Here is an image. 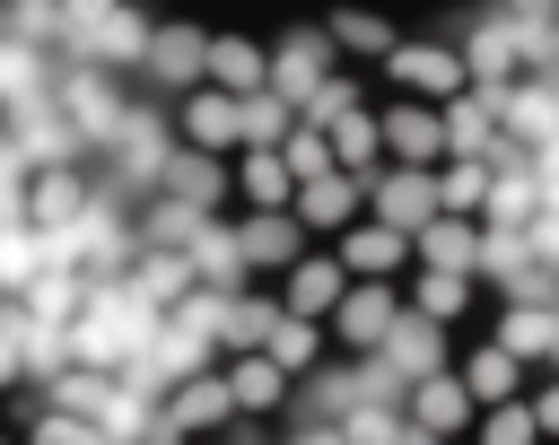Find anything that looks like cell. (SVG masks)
Masks as SVG:
<instances>
[{
  "label": "cell",
  "mask_w": 559,
  "mask_h": 445,
  "mask_svg": "<svg viewBox=\"0 0 559 445\" xmlns=\"http://www.w3.org/2000/svg\"><path fill=\"white\" fill-rule=\"evenodd\" d=\"M183 140H201V148L218 140V148H227V140H236V105H227V96H192V105H183Z\"/></svg>",
  "instance_id": "6da1fadb"
},
{
  "label": "cell",
  "mask_w": 559,
  "mask_h": 445,
  "mask_svg": "<svg viewBox=\"0 0 559 445\" xmlns=\"http://www.w3.org/2000/svg\"><path fill=\"white\" fill-rule=\"evenodd\" d=\"M245 262H253V270H280V262H297V227H280V218H253V227H245Z\"/></svg>",
  "instance_id": "7a4b0ae2"
},
{
  "label": "cell",
  "mask_w": 559,
  "mask_h": 445,
  "mask_svg": "<svg viewBox=\"0 0 559 445\" xmlns=\"http://www.w3.org/2000/svg\"><path fill=\"white\" fill-rule=\"evenodd\" d=\"M341 340H358V349H376V340H384V297H376V288L341 297Z\"/></svg>",
  "instance_id": "3957f363"
},
{
  "label": "cell",
  "mask_w": 559,
  "mask_h": 445,
  "mask_svg": "<svg viewBox=\"0 0 559 445\" xmlns=\"http://www.w3.org/2000/svg\"><path fill=\"white\" fill-rule=\"evenodd\" d=\"M472 393H480V401H507V393H515V349H480V358H472Z\"/></svg>",
  "instance_id": "277c9868"
},
{
  "label": "cell",
  "mask_w": 559,
  "mask_h": 445,
  "mask_svg": "<svg viewBox=\"0 0 559 445\" xmlns=\"http://www.w3.org/2000/svg\"><path fill=\"white\" fill-rule=\"evenodd\" d=\"M245 192H253L262 209H271V201H288V166H280V157H245Z\"/></svg>",
  "instance_id": "5b68a950"
},
{
  "label": "cell",
  "mask_w": 559,
  "mask_h": 445,
  "mask_svg": "<svg viewBox=\"0 0 559 445\" xmlns=\"http://www.w3.org/2000/svg\"><path fill=\"white\" fill-rule=\"evenodd\" d=\"M428 262L463 270V262H472V236H463V227H428Z\"/></svg>",
  "instance_id": "8992f818"
},
{
  "label": "cell",
  "mask_w": 559,
  "mask_h": 445,
  "mask_svg": "<svg viewBox=\"0 0 559 445\" xmlns=\"http://www.w3.org/2000/svg\"><path fill=\"white\" fill-rule=\"evenodd\" d=\"M393 140H402V148H419V157H437V122H428V113H419V122H411V113H393Z\"/></svg>",
  "instance_id": "52a82bcc"
}]
</instances>
